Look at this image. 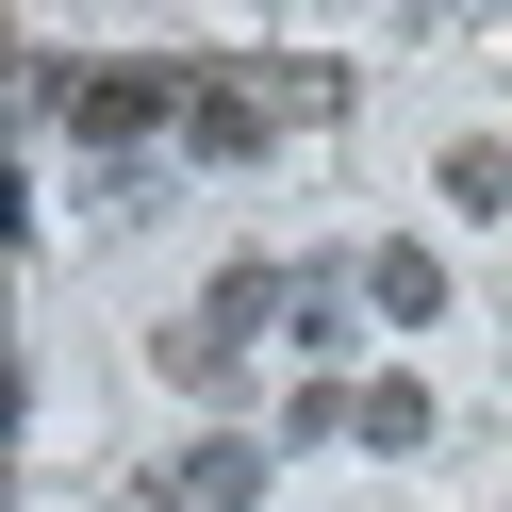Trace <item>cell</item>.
<instances>
[{"mask_svg": "<svg viewBox=\"0 0 512 512\" xmlns=\"http://www.w3.org/2000/svg\"><path fill=\"white\" fill-rule=\"evenodd\" d=\"M265 116H281L265 83H199V100H182V133H199L215 166H248V149H265Z\"/></svg>", "mask_w": 512, "mask_h": 512, "instance_id": "cell-3", "label": "cell"}, {"mask_svg": "<svg viewBox=\"0 0 512 512\" xmlns=\"http://www.w3.org/2000/svg\"><path fill=\"white\" fill-rule=\"evenodd\" d=\"M182 100H199V83H166V67H83V83H67V116H83L100 149H149Z\"/></svg>", "mask_w": 512, "mask_h": 512, "instance_id": "cell-2", "label": "cell"}, {"mask_svg": "<svg viewBox=\"0 0 512 512\" xmlns=\"http://www.w3.org/2000/svg\"><path fill=\"white\" fill-rule=\"evenodd\" d=\"M265 314H298V298H281V265H232L199 314H166V331H149V364H166L182 397H232V380H248V331H265Z\"/></svg>", "mask_w": 512, "mask_h": 512, "instance_id": "cell-1", "label": "cell"}, {"mask_svg": "<svg viewBox=\"0 0 512 512\" xmlns=\"http://www.w3.org/2000/svg\"><path fill=\"white\" fill-rule=\"evenodd\" d=\"M364 298L413 331V314H446V265H430V248H380V265H364Z\"/></svg>", "mask_w": 512, "mask_h": 512, "instance_id": "cell-5", "label": "cell"}, {"mask_svg": "<svg viewBox=\"0 0 512 512\" xmlns=\"http://www.w3.org/2000/svg\"><path fill=\"white\" fill-rule=\"evenodd\" d=\"M446 199H463V215H512V149L463 133V149H446Z\"/></svg>", "mask_w": 512, "mask_h": 512, "instance_id": "cell-6", "label": "cell"}, {"mask_svg": "<svg viewBox=\"0 0 512 512\" xmlns=\"http://www.w3.org/2000/svg\"><path fill=\"white\" fill-rule=\"evenodd\" d=\"M364 446H430V380H364Z\"/></svg>", "mask_w": 512, "mask_h": 512, "instance_id": "cell-7", "label": "cell"}, {"mask_svg": "<svg viewBox=\"0 0 512 512\" xmlns=\"http://www.w3.org/2000/svg\"><path fill=\"white\" fill-rule=\"evenodd\" d=\"M248 496H265V446H248V430H215L199 463H182V512H248Z\"/></svg>", "mask_w": 512, "mask_h": 512, "instance_id": "cell-4", "label": "cell"}]
</instances>
